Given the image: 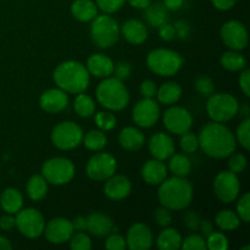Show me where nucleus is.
I'll return each instance as SVG.
<instances>
[{"instance_id": "nucleus-58", "label": "nucleus", "mask_w": 250, "mask_h": 250, "mask_svg": "<svg viewBox=\"0 0 250 250\" xmlns=\"http://www.w3.org/2000/svg\"><path fill=\"white\" fill-rule=\"evenodd\" d=\"M199 229L202 232V236L204 238H207L212 231H214V227H212V224L209 221V220H200V224H199Z\"/></svg>"}, {"instance_id": "nucleus-27", "label": "nucleus", "mask_w": 250, "mask_h": 250, "mask_svg": "<svg viewBox=\"0 0 250 250\" xmlns=\"http://www.w3.org/2000/svg\"><path fill=\"white\" fill-rule=\"evenodd\" d=\"M0 207L6 214L16 215L23 207V197L16 188H6L0 195Z\"/></svg>"}, {"instance_id": "nucleus-3", "label": "nucleus", "mask_w": 250, "mask_h": 250, "mask_svg": "<svg viewBox=\"0 0 250 250\" xmlns=\"http://www.w3.org/2000/svg\"><path fill=\"white\" fill-rule=\"evenodd\" d=\"M89 72L83 63L78 61H65L54 71V82L58 88L71 94L84 93L89 85Z\"/></svg>"}, {"instance_id": "nucleus-32", "label": "nucleus", "mask_w": 250, "mask_h": 250, "mask_svg": "<svg viewBox=\"0 0 250 250\" xmlns=\"http://www.w3.org/2000/svg\"><path fill=\"white\" fill-rule=\"evenodd\" d=\"M170 161H168V168L173 176H178V177H187L189 175L190 170H192V164L188 159L187 155L185 154H175L170 156Z\"/></svg>"}, {"instance_id": "nucleus-18", "label": "nucleus", "mask_w": 250, "mask_h": 250, "mask_svg": "<svg viewBox=\"0 0 250 250\" xmlns=\"http://www.w3.org/2000/svg\"><path fill=\"white\" fill-rule=\"evenodd\" d=\"M39 105H41L42 110L48 114H56L67 107L68 95L65 90L60 89V88H53L41 95Z\"/></svg>"}, {"instance_id": "nucleus-4", "label": "nucleus", "mask_w": 250, "mask_h": 250, "mask_svg": "<svg viewBox=\"0 0 250 250\" xmlns=\"http://www.w3.org/2000/svg\"><path fill=\"white\" fill-rule=\"evenodd\" d=\"M97 100L110 111H121L129 103V93L124 82L116 77L103 78L97 87Z\"/></svg>"}, {"instance_id": "nucleus-6", "label": "nucleus", "mask_w": 250, "mask_h": 250, "mask_svg": "<svg viewBox=\"0 0 250 250\" xmlns=\"http://www.w3.org/2000/svg\"><path fill=\"white\" fill-rule=\"evenodd\" d=\"M182 56L170 49H154L146 56V65L149 70L163 77L176 75L182 67Z\"/></svg>"}, {"instance_id": "nucleus-12", "label": "nucleus", "mask_w": 250, "mask_h": 250, "mask_svg": "<svg viewBox=\"0 0 250 250\" xmlns=\"http://www.w3.org/2000/svg\"><path fill=\"white\" fill-rule=\"evenodd\" d=\"M241 183L236 173L231 171H222L214 180V192L217 199L229 204L238 198Z\"/></svg>"}, {"instance_id": "nucleus-22", "label": "nucleus", "mask_w": 250, "mask_h": 250, "mask_svg": "<svg viewBox=\"0 0 250 250\" xmlns=\"http://www.w3.org/2000/svg\"><path fill=\"white\" fill-rule=\"evenodd\" d=\"M120 32L128 43L134 44V45L144 43L148 38V29L146 24L136 19L127 20L120 28Z\"/></svg>"}, {"instance_id": "nucleus-48", "label": "nucleus", "mask_w": 250, "mask_h": 250, "mask_svg": "<svg viewBox=\"0 0 250 250\" xmlns=\"http://www.w3.org/2000/svg\"><path fill=\"white\" fill-rule=\"evenodd\" d=\"M126 247V238L116 233L110 234L105 241V248L107 250H125Z\"/></svg>"}, {"instance_id": "nucleus-55", "label": "nucleus", "mask_w": 250, "mask_h": 250, "mask_svg": "<svg viewBox=\"0 0 250 250\" xmlns=\"http://www.w3.org/2000/svg\"><path fill=\"white\" fill-rule=\"evenodd\" d=\"M16 227V217L12 214H6L0 217V229L2 231H11Z\"/></svg>"}, {"instance_id": "nucleus-62", "label": "nucleus", "mask_w": 250, "mask_h": 250, "mask_svg": "<svg viewBox=\"0 0 250 250\" xmlns=\"http://www.w3.org/2000/svg\"><path fill=\"white\" fill-rule=\"evenodd\" d=\"M241 114H243L244 116L248 117V114H249V107H248V104H244L243 107H241Z\"/></svg>"}, {"instance_id": "nucleus-54", "label": "nucleus", "mask_w": 250, "mask_h": 250, "mask_svg": "<svg viewBox=\"0 0 250 250\" xmlns=\"http://www.w3.org/2000/svg\"><path fill=\"white\" fill-rule=\"evenodd\" d=\"M238 82L239 87H241L244 95H246V97H250V70L246 68L244 71H242Z\"/></svg>"}, {"instance_id": "nucleus-28", "label": "nucleus", "mask_w": 250, "mask_h": 250, "mask_svg": "<svg viewBox=\"0 0 250 250\" xmlns=\"http://www.w3.org/2000/svg\"><path fill=\"white\" fill-rule=\"evenodd\" d=\"M156 97L160 104L172 105L182 97V87L176 82H166L156 90Z\"/></svg>"}, {"instance_id": "nucleus-61", "label": "nucleus", "mask_w": 250, "mask_h": 250, "mask_svg": "<svg viewBox=\"0 0 250 250\" xmlns=\"http://www.w3.org/2000/svg\"><path fill=\"white\" fill-rule=\"evenodd\" d=\"M12 246L10 243V241L5 237L0 236V250H11Z\"/></svg>"}, {"instance_id": "nucleus-35", "label": "nucleus", "mask_w": 250, "mask_h": 250, "mask_svg": "<svg viewBox=\"0 0 250 250\" xmlns=\"http://www.w3.org/2000/svg\"><path fill=\"white\" fill-rule=\"evenodd\" d=\"M73 109H75L76 114L78 116L83 117V119H88V117L94 115L95 103L92 97L80 93V94H77L75 103H73Z\"/></svg>"}, {"instance_id": "nucleus-34", "label": "nucleus", "mask_w": 250, "mask_h": 250, "mask_svg": "<svg viewBox=\"0 0 250 250\" xmlns=\"http://www.w3.org/2000/svg\"><path fill=\"white\" fill-rule=\"evenodd\" d=\"M241 219L232 210H222L215 217V224L221 231H234L241 225Z\"/></svg>"}, {"instance_id": "nucleus-38", "label": "nucleus", "mask_w": 250, "mask_h": 250, "mask_svg": "<svg viewBox=\"0 0 250 250\" xmlns=\"http://www.w3.org/2000/svg\"><path fill=\"white\" fill-rule=\"evenodd\" d=\"M236 141L243 146L246 150H249L250 148V119L246 117L243 121L239 124V126L237 127L236 132Z\"/></svg>"}, {"instance_id": "nucleus-42", "label": "nucleus", "mask_w": 250, "mask_h": 250, "mask_svg": "<svg viewBox=\"0 0 250 250\" xmlns=\"http://www.w3.org/2000/svg\"><path fill=\"white\" fill-rule=\"evenodd\" d=\"M181 248L185 250H207V242L203 236L199 234H190L183 239Z\"/></svg>"}, {"instance_id": "nucleus-13", "label": "nucleus", "mask_w": 250, "mask_h": 250, "mask_svg": "<svg viewBox=\"0 0 250 250\" xmlns=\"http://www.w3.org/2000/svg\"><path fill=\"white\" fill-rule=\"evenodd\" d=\"M220 36H221L225 45L231 49V50H243L248 45V31H247V28L242 22L236 21V20L227 21L221 27Z\"/></svg>"}, {"instance_id": "nucleus-20", "label": "nucleus", "mask_w": 250, "mask_h": 250, "mask_svg": "<svg viewBox=\"0 0 250 250\" xmlns=\"http://www.w3.org/2000/svg\"><path fill=\"white\" fill-rule=\"evenodd\" d=\"M132 190L131 181L124 175H112L107 178L104 186V193L109 199L122 200L129 195Z\"/></svg>"}, {"instance_id": "nucleus-52", "label": "nucleus", "mask_w": 250, "mask_h": 250, "mask_svg": "<svg viewBox=\"0 0 250 250\" xmlns=\"http://www.w3.org/2000/svg\"><path fill=\"white\" fill-rule=\"evenodd\" d=\"M176 32V37L180 39H187L190 33V26L186 20H178L173 24Z\"/></svg>"}, {"instance_id": "nucleus-47", "label": "nucleus", "mask_w": 250, "mask_h": 250, "mask_svg": "<svg viewBox=\"0 0 250 250\" xmlns=\"http://www.w3.org/2000/svg\"><path fill=\"white\" fill-rule=\"evenodd\" d=\"M154 220H155L156 225H159L160 227H167L172 221L171 210H168L165 207L158 208L154 212Z\"/></svg>"}, {"instance_id": "nucleus-37", "label": "nucleus", "mask_w": 250, "mask_h": 250, "mask_svg": "<svg viewBox=\"0 0 250 250\" xmlns=\"http://www.w3.org/2000/svg\"><path fill=\"white\" fill-rule=\"evenodd\" d=\"M95 125L102 131H111L116 126V117L110 111H100L94 116Z\"/></svg>"}, {"instance_id": "nucleus-14", "label": "nucleus", "mask_w": 250, "mask_h": 250, "mask_svg": "<svg viewBox=\"0 0 250 250\" xmlns=\"http://www.w3.org/2000/svg\"><path fill=\"white\" fill-rule=\"evenodd\" d=\"M160 117V106L158 103L149 98H143L139 100L133 107L132 119L137 126L142 128H150L158 122Z\"/></svg>"}, {"instance_id": "nucleus-41", "label": "nucleus", "mask_w": 250, "mask_h": 250, "mask_svg": "<svg viewBox=\"0 0 250 250\" xmlns=\"http://www.w3.org/2000/svg\"><path fill=\"white\" fill-rule=\"evenodd\" d=\"M68 242H70V248L72 250H89L92 248V241L84 232H77V233L73 232Z\"/></svg>"}, {"instance_id": "nucleus-29", "label": "nucleus", "mask_w": 250, "mask_h": 250, "mask_svg": "<svg viewBox=\"0 0 250 250\" xmlns=\"http://www.w3.org/2000/svg\"><path fill=\"white\" fill-rule=\"evenodd\" d=\"M182 241V236L177 229H165L159 234L156 246L160 250H177L181 248Z\"/></svg>"}, {"instance_id": "nucleus-10", "label": "nucleus", "mask_w": 250, "mask_h": 250, "mask_svg": "<svg viewBox=\"0 0 250 250\" xmlns=\"http://www.w3.org/2000/svg\"><path fill=\"white\" fill-rule=\"evenodd\" d=\"M16 227L27 238H38L45 227V220L39 210L33 208L21 209L16 214Z\"/></svg>"}, {"instance_id": "nucleus-46", "label": "nucleus", "mask_w": 250, "mask_h": 250, "mask_svg": "<svg viewBox=\"0 0 250 250\" xmlns=\"http://www.w3.org/2000/svg\"><path fill=\"white\" fill-rule=\"evenodd\" d=\"M237 215L241 221L248 224L250 221V194L246 193L237 203Z\"/></svg>"}, {"instance_id": "nucleus-53", "label": "nucleus", "mask_w": 250, "mask_h": 250, "mask_svg": "<svg viewBox=\"0 0 250 250\" xmlns=\"http://www.w3.org/2000/svg\"><path fill=\"white\" fill-rule=\"evenodd\" d=\"M159 36L163 41L165 42H171L176 38V32H175V27L170 23H164L163 26L159 27Z\"/></svg>"}, {"instance_id": "nucleus-5", "label": "nucleus", "mask_w": 250, "mask_h": 250, "mask_svg": "<svg viewBox=\"0 0 250 250\" xmlns=\"http://www.w3.org/2000/svg\"><path fill=\"white\" fill-rule=\"evenodd\" d=\"M90 38L98 48H111L120 38L119 23L109 14L97 15L90 24Z\"/></svg>"}, {"instance_id": "nucleus-25", "label": "nucleus", "mask_w": 250, "mask_h": 250, "mask_svg": "<svg viewBox=\"0 0 250 250\" xmlns=\"http://www.w3.org/2000/svg\"><path fill=\"white\" fill-rule=\"evenodd\" d=\"M146 137L136 127H125L121 129L119 134V143L126 150L136 151L139 150L144 146Z\"/></svg>"}, {"instance_id": "nucleus-31", "label": "nucleus", "mask_w": 250, "mask_h": 250, "mask_svg": "<svg viewBox=\"0 0 250 250\" xmlns=\"http://www.w3.org/2000/svg\"><path fill=\"white\" fill-rule=\"evenodd\" d=\"M146 20L151 27L159 28L167 21V9L163 2H150L146 7Z\"/></svg>"}, {"instance_id": "nucleus-1", "label": "nucleus", "mask_w": 250, "mask_h": 250, "mask_svg": "<svg viewBox=\"0 0 250 250\" xmlns=\"http://www.w3.org/2000/svg\"><path fill=\"white\" fill-rule=\"evenodd\" d=\"M199 146L208 156L214 159L229 158L234 153L237 141L231 129L222 122H209L202 127L198 136Z\"/></svg>"}, {"instance_id": "nucleus-60", "label": "nucleus", "mask_w": 250, "mask_h": 250, "mask_svg": "<svg viewBox=\"0 0 250 250\" xmlns=\"http://www.w3.org/2000/svg\"><path fill=\"white\" fill-rule=\"evenodd\" d=\"M127 1L129 2L131 6L136 7V9L144 10L149 4H150L151 0H127Z\"/></svg>"}, {"instance_id": "nucleus-17", "label": "nucleus", "mask_w": 250, "mask_h": 250, "mask_svg": "<svg viewBox=\"0 0 250 250\" xmlns=\"http://www.w3.org/2000/svg\"><path fill=\"white\" fill-rule=\"evenodd\" d=\"M153 243V232L146 224H134L127 231L126 244L131 250H148Z\"/></svg>"}, {"instance_id": "nucleus-36", "label": "nucleus", "mask_w": 250, "mask_h": 250, "mask_svg": "<svg viewBox=\"0 0 250 250\" xmlns=\"http://www.w3.org/2000/svg\"><path fill=\"white\" fill-rule=\"evenodd\" d=\"M82 142L84 143V146L92 151H100L106 146L107 138L105 136L104 131L102 129H92L85 136L83 134Z\"/></svg>"}, {"instance_id": "nucleus-51", "label": "nucleus", "mask_w": 250, "mask_h": 250, "mask_svg": "<svg viewBox=\"0 0 250 250\" xmlns=\"http://www.w3.org/2000/svg\"><path fill=\"white\" fill-rule=\"evenodd\" d=\"M139 90H141V94L143 98L153 99V98L156 95V90H158V88H156V84L154 81L146 80L144 81V82H142Z\"/></svg>"}, {"instance_id": "nucleus-7", "label": "nucleus", "mask_w": 250, "mask_h": 250, "mask_svg": "<svg viewBox=\"0 0 250 250\" xmlns=\"http://www.w3.org/2000/svg\"><path fill=\"white\" fill-rule=\"evenodd\" d=\"M207 111L215 122H227L239 112V103L229 93H217L208 97Z\"/></svg>"}, {"instance_id": "nucleus-40", "label": "nucleus", "mask_w": 250, "mask_h": 250, "mask_svg": "<svg viewBox=\"0 0 250 250\" xmlns=\"http://www.w3.org/2000/svg\"><path fill=\"white\" fill-rule=\"evenodd\" d=\"M180 146L186 154H193L198 150L199 148V141H198V136L192 133L190 131L186 132V133L181 134L180 139Z\"/></svg>"}, {"instance_id": "nucleus-16", "label": "nucleus", "mask_w": 250, "mask_h": 250, "mask_svg": "<svg viewBox=\"0 0 250 250\" xmlns=\"http://www.w3.org/2000/svg\"><path fill=\"white\" fill-rule=\"evenodd\" d=\"M72 222L63 217H55L51 219L44 227L45 238L51 244H62L68 242L71 236L73 234Z\"/></svg>"}, {"instance_id": "nucleus-21", "label": "nucleus", "mask_w": 250, "mask_h": 250, "mask_svg": "<svg viewBox=\"0 0 250 250\" xmlns=\"http://www.w3.org/2000/svg\"><path fill=\"white\" fill-rule=\"evenodd\" d=\"M114 61L104 54H93L87 60V70L89 75L98 78L110 77L114 72Z\"/></svg>"}, {"instance_id": "nucleus-50", "label": "nucleus", "mask_w": 250, "mask_h": 250, "mask_svg": "<svg viewBox=\"0 0 250 250\" xmlns=\"http://www.w3.org/2000/svg\"><path fill=\"white\" fill-rule=\"evenodd\" d=\"M183 224L186 225L188 229L190 231H198L199 229L200 219L197 212L194 211H186L183 215Z\"/></svg>"}, {"instance_id": "nucleus-9", "label": "nucleus", "mask_w": 250, "mask_h": 250, "mask_svg": "<svg viewBox=\"0 0 250 250\" xmlns=\"http://www.w3.org/2000/svg\"><path fill=\"white\" fill-rule=\"evenodd\" d=\"M83 139L81 126L72 121H62L51 131V142L60 150H72L77 148Z\"/></svg>"}, {"instance_id": "nucleus-11", "label": "nucleus", "mask_w": 250, "mask_h": 250, "mask_svg": "<svg viewBox=\"0 0 250 250\" xmlns=\"http://www.w3.org/2000/svg\"><path fill=\"white\" fill-rule=\"evenodd\" d=\"M117 170V161L111 154L98 153L94 154L85 166L87 176L93 181H106L115 175Z\"/></svg>"}, {"instance_id": "nucleus-43", "label": "nucleus", "mask_w": 250, "mask_h": 250, "mask_svg": "<svg viewBox=\"0 0 250 250\" xmlns=\"http://www.w3.org/2000/svg\"><path fill=\"white\" fill-rule=\"evenodd\" d=\"M195 89L203 97H210L215 92L214 81L211 78L207 77V76H199L195 80Z\"/></svg>"}, {"instance_id": "nucleus-26", "label": "nucleus", "mask_w": 250, "mask_h": 250, "mask_svg": "<svg viewBox=\"0 0 250 250\" xmlns=\"http://www.w3.org/2000/svg\"><path fill=\"white\" fill-rule=\"evenodd\" d=\"M71 14L77 21L89 22L97 17L98 6L93 0H75L71 4Z\"/></svg>"}, {"instance_id": "nucleus-33", "label": "nucleus", "mask_w": 250, "mask_h": 250, "mask_svg": "<svg viewBox=\"0 0 250 250\" xmlns=\"http://www.w3.org/2000/svg\"><path fill=\"white\" fill-rule=\"evenodd\" d=\"M220 61H221V65L225 70L232 71V72L242 71L247 67L246 58L237 50H229L224 53Z\"/></svg>"}, {"instance_id": "nucleus-2", "label": "nucleus", "mask_w": 250, "mask_h": 250, "mask_svg": "<svg viewBox=\"0 0 250 250\" xmlns=\"http://www.w3.org/2000/svg\"><path fill=\"white\" fill-rule=\"evenodd\" d=\"M159 202L171 211L186 209L192 203L193 187L186 177H173L164 180L159 185Z\"/></svg>"}, {"instance_id": "nucleus-30", "label": "nucleus", "mask_w": 250, "mask_h": 250, "mask_svg": "<svg viewBox=\"0 0 250 250\" xmlns=\"http://www.w3.org/2000/svg\"><path fill=\"white\" fill-rule=\"evenodd\" d=\"M26 192L29 199L33 202H39L48 193V182L42 175H38V173L33 175L27 182Z\"/></svg>"}, {"instance_id": "nucleus-49", "label": "nucleus", "mask_w": 250, "mask_h": 250, "mask_svg": "<svg viewBox=\"0 0 250 250\" xmlns=\"http://www.w3.org/2000/svg\"><path fill=\"white\" fill-rule=\"evenodd\" d=\"M131 72H132L131 63L127 62V61H120V62L115 63L114 72L112 73H115V77H116L117 80L124 82L125 80H127V78L131 76Z\"/></svg>"}, {"instance_id": "nucleus-24", "label": "nucleus", "mask_w": 250, "mask_h": 250, "mask_svg": "<svg viewBox=\"0 0 250 250\" xmlns=\"http://www.w3.org/2000/svg\"><path fill=\"white\" fill-rule=\"evenodd\" d=\"M85 222H87V231L97 237L107 236L114 229L112 220L103 212H92L85 217Z\"/></svg>"}, {"instance_id": "nucleus-45", "label": "nucleus", "mask_w": 250, "mask_h": 250, "mask_svg": "<svg viewBox=\"0 0 250 250\" xmlns=\"http://www.w3.org/2000/svg\"><path fill=\"white\" fill-rule=\"evenodd\" d=\"M126 0H95L98 10L103 11L104 14H115L124 6Z\"/></svg>"}, {"instance_id": "nucleus-15", "label": "nucleus", "mask_w": 250, "mask_h": 250, "mask_svg": "<svg viewBox=\"0 0 250 250\" xmlns=\"http://www.w3.org/2000/svg\"><path fill=\"white\" fill-rule=\"evenodd\" d=\"M164 125L170 133L181 134L190 131L193 117L187 109L181 106H172L164 114Z\"/></svg>"}, {"instance_id": "nucleus-56", "label": "nucleus", "mask_w": 250, "mask_h": 250, "mask_svg": "<svg viewBox=\"0 0 250 250\" xmlns=\"http://www.w3.org/2000/svg\"><path fill=\"white\" fill-rule=\"evenodd\" d=\"M211 2L217 10H221V11H227V10L232 9V7L236 5L237 0H211Z\"/></svg>"}, {"instance_id": "nucleus-39", "label": "nucleus", "mask_w": 250, "mask_h": 250, "mask_svg": "<svg viewBox=\"0 0 250 250\" xmlns=\"http://www.w3.org/2000/svg\"><path fill=\"white\" fill-rule=\"evenodd\" d=\"M205 242H207V249L210 250H226L229 248V241L221 232L212 231L207 237Z\"/></svg>"}, {"instance_id": "nucleus-23", "label": "nucleus", "mask_w": 250, "mask_h": 250, "mask_svg": "<svg viewBox=\"0 0 250 250\" xmlns=\"http://www.w3.org/2000/svg\"><path fill=\"white\" fill-rule=\"evenodd\" d=\"M167 176V167L161 160L151 159L142 167V177L149 186H159Z\"/></svg>"}, {"instance_id": "nucleus-8", "label": "nucleus", "mask_w": 250, "mask_h": 250, "mask_svg": "<svg viewBox=\"0 0 250 250\" xmlns=\"http://www.w3.org/2000/svg\"><path fill=\"white\" fill-rule=\"evenodd\" d=\"M42 176L50 185H66L75 177V165L66 158H51L42 166Z\"/></svg>"}, {"instance_id": "nucleus-57", "label": "nucleus", "mask_w": 250, "mask_h": 250, "mask_svg": "<svg viewBox=\"0 0 250 250\" xmlns=\"http://www.w3.org/2000/svg\"><path fill=\"white\" fill-rule=\"evenodd\" d=\"M163 4L170 11H178L180 9H182L185 0H163Z\"/></svg>"}, {"instance_id": "nucleus-63", "label": "nucleus", "mask_w": 250, "mask_h": 250, "mask_svg": "<svg viewBox=\"0 0 250 250\" xmlns=\"http://www.w3.org/2000/svg\"><path fill=\"white\" fill-rule=\"evenodd\" d=\"M250 249V247L248 246V247H246V248H242L241 250H249Z\"/></svg>"}, {"instance_id": "nucleus-19", "label": "nucleus", "mask_w": 250, "mask_h": 250, "mask_svg": "<svg viewBox=\"0 0 250 250\" xmlns=\"http://www.w3.org/2000/svg\"><path fill=\"white\" fill-rule=\"evenodd\" d=\"M149 151L156 160H167L175 153V143L168 134L158 132L149 141Z\"/></svg>"}, {"instance_id": "nucleus-44", "label": "nucleus", "mask_w": 250, "mask_h": 250, "mask_svg": "<svg viewBox=\"0 0 250 250\" xmlns=\"http://www.w3.org/2000/svg\"><path fill=\"white\" fill-rule=\"evenodd\" d=\"M227 165H229V171H231V172L238 175V173L243 172V171L246 170L247 158L243 155V154H241V153H236V154L232 153L231 155H229V163H227Z\"/></svg>"}, {"instance_id": "nucleus-59", "label": "nucleus", "mask_w": 250, "mask_h": 250, "mask_svg": "<svg viewBox=\"0 0 250 250\" xmlns=\"http://www.w3.org/2000/svg\"><path fill=\"white\" fill-rule=\"evenodd\" d=\"M72 222V226L75 231L78 232H83L87 231V222H85V217L84 216H77Z\"/></svg>"}]
</instances>
